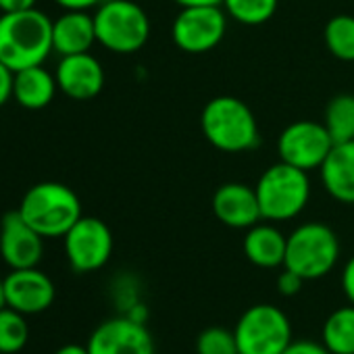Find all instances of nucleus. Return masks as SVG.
I'll list each match as a JSON object with an SVG mask.
<instances>
[{
    "label": "nucleus",
    "instance_id": "obj_30",
    "mask_svg": "<svg viewBox=\"0 0 354 354\" xmlns=\"http://www.w3.org/2000/svg\"><path fill=\"white\" fill-rule=\"evenodd\" d=\"M65 11H88L92 7H100L102 0H55Z\"/></svg>",
    "mask_w": 354,
    "mask_h": 354
},
{
    "label": "nucleus",
    "instance_id": "obj_27",
    "mask_svg": "<svg viewBox=\"0 0 354 354\" xmlns=\"http://www.w3.org/2000/svg\"><path fill=\"white\" fill-rule=\"evenodd\" d=\"M281 354H331L323 344L313 339H294Z\"/></svg>",
    "mask_w": 354,
    "mask_h": 354
},
{
    "label": "nucleus",
    "instance_id": "obj_22",
    "mask_svg": "<svg viewBox=\"0 0 354 354\" xmlns=\"http://www.w3.org/2000/svg\"><path fill=\"white\" fill-rule=\"evenodd\" d=\"M30 339V325L24 313L3 306L0 308V354H17Z\"/></svg>",
    "mask_w": 354,
    "mask_h": 354
},
{
    "label": "nucleus",
    "instance_id": "obj_24",
    "mask_svg": "<svg viewBox=\"0 0 354 354\" xmlns=\"http://www.w3.org/2000/svg\"><path fill=\"white\" fill-rule=\"evenodd\" d=\"M232 19L242 26H263L277 9V0H223L221 3Z\"/></svg>",
    "mask_w": 354,
    "mask_h": 354
},
{
    "label": "nucleus",
    "instance_id": "obj_15",
    "mask_svg": "<svg viewBox=\"0 0 354 354\" xmlns=\"http://www.w3.org/2000/svg\"><path fill=\"white\" fill-rule=\"evenodd\" d=\"M213 213L223 225L234 230H248L263 219L257 190L240 182L223 184L215 192Z\"/></svg>",
    "mask_w": 354,
    "mask_h": 354
},
{
    "label": "nucleus",
    "instance_id": "obj_10",
    "mask_svg": "<svg viewBox=\"0 0 354 354\" xmlns=\"http://www.w3.org/2000/svg\"><path fill=\"white\" fill-rule=\"evenodd\" d=\"M331 148H333V140L325 129V125L308 119L288 125L277 140L279 158L306 173L319 169Z\"/></svg>",
    "mask_w": 354,
    "mask_h": 354
},
{
    "label": "nucleus",
    "instance_id": "obj_8",
    "mask_svg": "<svg viewBox=\"0 0 354 354\" xmlns=\"http://www.w3.org/2000/svg\"><path fill=\"white\" fill-rule=\"evenodd\" d=\"M225 30L227 19L219 5L184 7L173 21V42L184 53L203 55L223 40Z\"/></svg>",
    "mask_w": 354,
    "mask_h": 354
},
{
    "label": "nucleus",
    "instance_id": "obj_18",
    "mask_svg": "<svg viewBox=\"0 0 354 354\" xmlns=\"http://www.w3.org/2000/svg\"><path fill=\"white\" fill-rule=\"evenodd\" d=\"M288 238L271 223H257L244 236L246 259L261 269L283 267Z\"/></svg>",
    "mask_w": 354,
    "mask_h": 354
},
{
    "label": "nucleus",
    "instance_id": "obj_23",
    "mask_svg": "<svg viewBox=\"0 0 354 354\" xmlns=\"http://www.w3.org/2000/svg\"><path fill=\"white\" fill-rule=\"evenodd\" d=\"M325 44L339 61H354V17L337 15L325 26Z\"/></svg>",
    "mask_w": 354,
    "mask_h": 354
},
{
    "label": "nucleus",
    "instance_id": "obj_3",
    "mask_svg": "<svg viewBox=\"0 0 354 354\" xmlns=\"http://www.w3.org/2000/svg\"><path fill=\"white\" fill-rule=\"evenodd\" d=\"M205 138L223 152H244L259 144L254 113L236 96H217L207 102L201 115Z\"/></svg>",
    "mask_w": 354,
    "mask_h": 354
},
{
    "label": "nucleus",
    "instance_id": "obj_28",
    "mask_svg": "<svg viewBox=\"0 0 354 354\" xmlns=\"http://www.w3.org/2000/svg\"><path fill=\"white\" fill-rule=\"evenodd\" d=\"M13 98V71L0 61V106Z\"/></svg>",
    "mask_w": 354,
    "mask_h": 354
},
{
    "label": "nucleus",
    "instance_id": "obj_34",
    "mask_svg": "<svg viewBox=\"0 0 354 354\" xmlns=\"http://www.w3.org/2000/svg\"><path fill=\"white\" fill-rule=\"evenodd\" d=\"M3 306H7V302H5V281L0 279V308Z\"/></svg>",
    "mask_w": 354,
    "mask_h": 354
},
{
    "label": "nucleus",
    "instance_id": "obj_33",
    "mask_svg": "<svg viewBox=\"0 0 354 354\" xmlns=\"http://www.w3.org/2000/svg\"><path fill=\"white\" fill-rule=\"evenodd\" d=\"M55 354H90L88 346H80V344H65L61 346Z\"/></svg>",
    "mask_w": 354,
    "mask_h": 354
},
{
    "label": "nucleus",
    "instance_id": "obj_32",
    "mask_svg": "<svg viewBox=\"0 0 354 354\" xmlns=\"http://www.w3.org/2000/svg\"><path fill=\"white\" fill-rule=\"evenodd\" d=\"M182 9L184 7H209V5H221L223 0H175Z\"/></svg>",
    "mask_w": 354,
    "mask_h": 354
},
{
    "label": "nucleus",
    "instance_id": "obj_13",
    "mask_svg": "<svg viewBox=\"0 0 354 354\" xmlns=\"http://www.w3.org/2000/svg\"><path fill=\"white\" fill-rule=\"evenodd\" d=\"M5 302L7 306L28 315H38L50 308L55 302V283L38 267L13 269L5 279Z\"/></svg>",
    "mask_w": 354,
    "mask_h": 354
},
{
    "label": "nucleus",
    "instance_id": "obj_20",
    "mask_svg": "<svg viewBox=\"0 0 354 354\" xmlns=\"http://www.w3.org/2000/svg\"><path fill=\"white\" fill-rule=\"evenodd\" d=\"M321 344L331 354H354V304L342 306L325 319Z\"/></svg>",
    "mask_w": 354,
    "mask_h": 354
},
{
    "label": "nucleus",
    "instance_id": "obj_21",
    "mask_svg": "<svg viewBox=\"0 0 354 354\" xmlns=\"http://www.w3.org/2000/svg\"><path fill=\"white\" fill-rule=\"evenodd\" d=\"M325 129L329 131L333 144L354 140V96L339 94L329 100L325 109Z\"/></svg>",
    "mask_w": 354,
    "mask_h": 354
},
{
    "label": "nucleus",
    "instance_id": "obj_17",
    "mask_svg": "<svg viewBox=\"0 0 354 354\" xmlns=\"http://www.w3.org/2000/svg\"><path fill=\"white\" fill-rule=\"evenodd\" d=\"M96 42L94 17L86 11H67L53 21V50L61 57L90 53Z\"/></svg>",
    "mask_w": 354,
    "mask_h": 354
},
{
    "label": "nucleus",
    "instance_id": "obj_11",
    "mask_svg": "<svg viewBox=\"0 0 354 354\" xmlns=\"http://www.w3.org/2000/svg\"><path fill=\"white\" fill-rule=\"evenodd\" d=\"M90 354H154V339L148 327L136 317L102 321L88 339Z\"/></svg>",
    "mask_w": 354,
    "mask_h": 354
},
{
    "label": "nucleus",
    "instance_id": "obj_12",
    "mask_svg": "<svg viewBox=\"0 0 354 354\" xmlns=\"http://www.w3.org/2000/svg\"><path fill=\"white\" fill-rule=\"evenodd\" d=\"M44 254V238L21 217L11 211L0 223V257L11 269L38 267Z\"/></svg>",
    "mask_w": 354,
    "mask_h": 354
},
{
    "label": "nucleus",
    "instance_id": "obj_2",
    "mask_svg": "<svg viewBox=\"0 0 354 354\" xmlns=\"http://www.w3.org/2000/svg\"><path fill=\"white\" fill-rule=\"evenodd\" d=\"M17 211L42 238H65V234L82 219V203L77 194L59 182L32 186L24 194Z\"/></svg>",
    "mask_w": 354,
    "mask_h": 354
},
{
    "label": "nucleus",
    "instance_id": "obj_19",
    "mask_svg": "<svg viewBox=\"0 0 354 354\" xmlns=\"http://www.w3.org/2000/svg\"><path fill=\"white\" fill-rule=\"evenodd\" d=\"M57 77L42 65H34L13 73V98L28 111H40L48 106L57 94Z\"/></svg>",
    "mask_w": 354,
    "mask_h": 354
},
{
    "label": "nucleus",
    "instance_id": "obj_7",
    "mask_svg": "<svg viewBox=\"0 0 354 354\" xmlns=\"http://www.w3.org/2000/svg\"><path fill=\"white\" fill-rule=\"evenodd\" d=\"M240 354H281L292 342V323L275 304L246 308L234 329Z\"/></svg>",
    "mask_w": 354,
    "mask_h": 354
},
{
    "label": "nucleus",
    "instance_id": "obj_6",
    "mask_svg": "<svg viewBox=\"0 0 354 354\" xmlns=\"http://www.w3.org/2000/svg\"><path fill=\"white\" fill-rule=\"evenodd\" d=\"M339 259V242L331 227L304 223L288 236L283 267L296 271L304 281L325 277Z\"/></svg>",
    "mask_w": 354,
    "mask_h": 354
},
{
    "label": "nucleus",
    "instance_id": "obj_5",
    "mask_svg": "<svg viewBox=\"0 0 354 354\" xmlns=\"http://www.w3.org/2000/svg\"><path fill=\"white\" fill-rule=\"evenodd\" d=\"M96 42L117 55L140 50L150 36V21L133 0H106L94 15Z\"/></svg>",
    "mask_w": 354,
    "mask_h": 354
},
{
    "label": "nucleus",
    "instance_id": "obj_29",
    "mask_svg": "<svg viewBox=\"0 0 354 354\" xmlns=\"http://www.w3.org/2000/svg\"><path fill=\"white\" fill-rule=\"evenodd\" d=\"M342 292L350 304H354V257L344 265L342 271Z\"/></svg>",
    "mask_w": 354,
    "mask_h": 354
},
{
    "label": "nucleus",
    "instance_id": "obj_9",
    "mask_svg": "<svg viewBox=\"0 0 354 354\" xmlns=\"http://www.w3.org/2000/svg\"><path fill=\"white\" fill-rule=\"evenodd\" d=\"M65 254L73 271L102 269L113 254V234L102 219L84 217L65 234Z\"/></svg>",
    "mask_w": 354,
    "mask_h": 354
},
{
    "label": "nucleus",
    "instance_id": "obj_1",
    "mask_svg": "<svg viewBox=\"0 0 354 354\" xmlns=\"http://www.w3.org/2000/svg\"><path fill=\"white\" fill-rule=\"evenodd\" d=\"M53 53V21L34 9L0 15V61L13 73L42 65Z\"/></svg>",
    "mask_w": 354,
    "mask_h": 354
},
{
    "label": "nucleus",
    "instance_id": "obj_16",
    "mask_svg": "<svg viewBox=\"0 0 354 354\" xmlns=\"http://www.w3.org/2000/svg\"><path fill=\"white\" fill-rule=\"evenodd\" d=\"M319 169L329 196L337 203L354 205V140L333 144Z\"/></svg>",
    "mask_w": 354,
    "mask_h": 354
},
{
    "label": "nucleus",
    "instance_id": "obj_4",
    "mask_svg": "<svg viewBox=\"0 0 354 354\" xmlns=\"http://www.w3.org/2000/svg\"><path fill=\"white\" fill-rule=\"evenodd\" d=\"M254 190L263 219L279 223L304 211L310 196V182L306 171L279 160L261 175Z\"/></svg>",
    "mask_w": 354,
    "mask_h": 354
},
{
    "label": "nucleus",
    "instance_id": "obj_25",
    "mask_svg": "<svg viewBox=\"0 0 354 354\" xmlns=\"http://www.w3.org/2000/svg\"><path fill=\"white\" fill-rule=\"evenodd\" d=\"M196 354H240L234 331L211 325L196 337Z\"/></svg>",
    "mask_w": 354,
    "mask_h": 354
},
{
    "label": "nucleus",
    "instance_id": "obj_31",
    "mask_svg": "<svg viewBox=\"0 0 354 354\" xmlns=\"http://www.w3.org/2000/svg\"><path fill=\"white\" fill-rule=\"evenodd\" d=\"M36 7V0H0V11L3 13H17Z\"/></svg>",
    "mask_w": 354,
    "mask_h": 354
},
{
    "label": "nucleus",
    "instance_id": "obj_26",
    "mask_svg": "<svg viewBox=\"0 0 354 354\" xmlns=\"http://www.w3.org/2000/svg\"><path fill=\"white\" fill-rule=\"evenodd\" d=\"M302 286H304V279L288 267H283V271L277 275V292L286 298L296 296L302 290Z\"/></svg>",
    "mask_w": 354,
    "mask_h": 354
},
{
    "label": "nucleus",
    "instance_id": "obj_14",
    "mask_svg": "<svg viewBox=\"0 0 354 354\" xmlns=\"http://www.w3.org/2000/svg\"><path fill=\"white\" fill-rule=\"evenodd\" d=\"M55 77L59 90L73 100H90L104 86V69L90 53L61 57Z\"/></svg>",
    "mask_w": 354,
    "mask_h": 354
}]
</instances>
